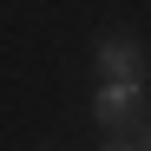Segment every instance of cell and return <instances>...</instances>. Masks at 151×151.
I'll return each instance as SVG.
<instances>
[{"label":"cell","mask_w":151,"mask_h":151,"mask_svg":"<svg viewBox=\"0 0 151 151\" xmlns=\"http://www.w3.org/2000/svg\"><path fill=\"white\" fill-rule=\"evenodd\" d=\"M138 105H145V79H105V86L92 92V112H99V125H125Z\"/></svg>","instance_id":"1"},{"label":"cell","mask_w":151,"mask_h":151,"mask_svg":"<svg viewBox=\"0 0 151 151\" xmlns=\"http://www.w3.org/2000/svg\"><path fill=\"white\" fill-rule=\"evenodd\" d=\"M99 72H105V79H145V53L132 40H105L99 46Z\"/></svg>","instance_id":"2"},{"label":"cell","mask_w":151,"mask_h":151,"mask_svg":"<svg viewBox=\"0 0 151 151\" xmlns=\"http://www.w3.org/2000/svg\"><path fill=\"white\" fill-rule=\"evenodd\" d=\"M112 151H132V145H112ZM145 151H151V145H145Z\"/></svg>","instance_id":"3"},{"label":"cell","mask_w":151,"mask_h":151,"mask_svg":"<svg viewBox=\"0 0 151 151\" xmlns=\"http://www.w3.org/2000/svg\"><path fill=\"white\" fill-rule=\"evenodd\" d=\"M145 145H151V132H145Z\"/></svg>","instance_id":"4"}]
</instances>
